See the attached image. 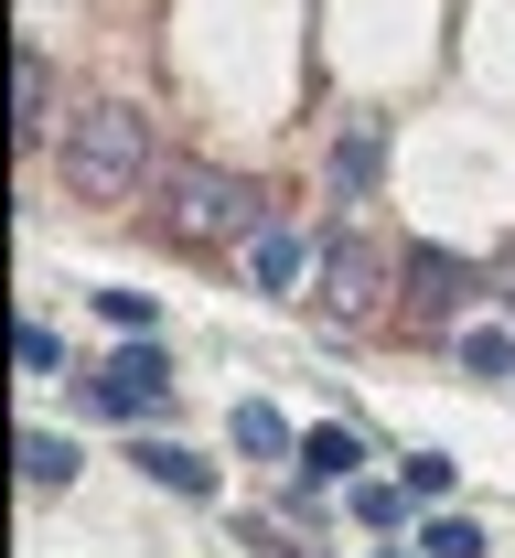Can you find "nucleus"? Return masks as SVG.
I'll use <instances>...</instances> for the list:
<instances>
[{
  "label": "nucleus",
  "instance_id": "15",
  "mask_svg": "<svg viewBox=\"0 0 515 558\" xmlns=\"http://www.w3.org/2000/svg\"><path fill=\"white\" fill-rule=\"evenodd\" d=\"M97 312H108L119 333H161V301H150V290H97Z\"/></svg>",
  "mask_w": 515,
  "mask_h": 558
},
{
  "label": "nucleus",
  "instance_id": "18",
  "mask_svg": "<svg viewBox=\"0 0 515 558\" xmlns=\"http://www.w3.org/2000/svg\"><path fill=\"white\" fill-rule=\"evenodd\" d=\"M22 365H33V376H54V365H65V344H54L44 323H22Z\"/></svg>",
  "mask_w": 515,
  "mask_h": 558
},
{
  "label": "nucleus",
  "instance_id": "11",
  "mask_svg": "<svg viewBox=\"0 0 515 558\" xmlns=\"http://www.w3.org/2000/svg\"><path fill=\"white\" fill-rule=\"evenodd\" d=\"M22 473H33V484H75V440H54V429H22Z\"/></svg>",
  "mask_w": 515,
  "mask_h": 558
},
{
  "label": "nucleus",
  "instance_id": "13",
  "mask_svg": "<svg viewBox=\"0 0 515 558\" xmlns=\"http://www.w3.org/2000/svg\"><path fill=\"white\" fill-rule=\"evenodd\" d=\"M397 484L419 494V505H441V494L462 484V462H451V451H408V473H397Z\"/></svg>",
  "mask_w": 515,
  "mask_h": 558
},
{
  "label": "nucleus",
  "instance_id": "4",
  "mask_svg": "<svg viewBox=\"0 0 515 558\" xmlns=\"http://www.w3.org/2000/svg\"><path fill=\"white\" fill-rule=\"evenodd\" d=\"M311 301H322L333 323H366L376 301H387V269H376L366 236H333V247H322V290H311Z\"/></svg>",
  "mask_w": 515,
  "mask_h": 558
},
{
  "label": "nucleus",
  "instance_id": "8",
  "mask_svg": "<svg viewBox=\"0 0 515 558\" xmlns=\"http://www.w3.org/2000/svg\"><path fill=\"white\" fill-rule=\"evenodd\" d=\"M366 462H376L366 429H311V440H301V473H311V484H355Z\"/></svg>",
  "mask_w": 515,
  "mask_h": 558
},
{
  "label": "nucleus",
  "instance_id": "6",
  "mask_svg": "<svg viewBox=\"0 0 515 558\" xmlns=\"http://www.w3.org/2000/svg\"><path fill=\"white\" fill-rule=\"evenodd\" d=\"M130 462H140L161 494H216V462H205V451H183V440H140Z\"/></svg>",
  "mask_w": 515,
  "mask_h": 558
},
{
  "label": "nucleus",
  "instance_id": "5",
  "mask_svg": "<svg viewBox=\"0 0 515 558\" xmlns=\"http://www.w3.org/2000/svg\"><path fill=\"white\" fill-rule=\"evenodd\" d=\"M462 301H473V269H462L451 247H419V258H408V312H419V323H451Z\"/></svg>",
  "mask_w": 515,
  "mask_h": 558
},
{
  "label": "nucleus",
  "instance_id": "3",
  "mask_svg": "<svg viewBox=\"0 0 515 558\" xmlns=\"http://www.w3.org/2000/svg\"><path fill=\"white\" fill-rule=\"evenodd\" d=\"M161 398H172V354L150 344V333H130V344L86 376V409H108V418H150Z\"/></svg>",
  "mask_w": 515,
  "mask_h": 558
},
{
  "label": "nucleus",
  "instance_id": "7",
  "mask_svg": "<svg viewBox=\"0 0 515 558\" xmlns=\"http://www.w3.org/2000/svg\"><path fill=\"white\" fill-rule=\"evenodd\" d=\"M376 161H387V140H376V119H355V130L333 140V194H344V205L376 194Z\"/></svg>",
  "mask_w": 515,
  "mask_h": 558
},
{
  "label": "nucleus",
  "instance_id": "16",
  "mask_svg": "<svg viewBox=\"0 0 515 558\" xmlns=\"http://www.w3.org/2000/svg\"><path fill=\"white\" fill-rule=\"evenodd\" d=\"M462 365H473V376H505V365H515V333H462Z\"/></svg>",
  "mask_w": 515,
  "mask_h": 558
},
{
  "label": "nucleus",
  "instance_id": "2",
  "mask_svg": "<svg viewBox=\"0 0 515 558\" xmlns=\"http://www.w3.org/2000/svg\"><path fill=\"white\" fill-rule=\"evenodd\" d=\"M161 226L205 247V236H258V226H280V215H269V194H258L247 172H216V161H183V172H172V205H161Z\"/></svg>",
  "mask_w": 515,
  "mask_h": 558
},
{
  "label": "nucleus",
  "instance_id": "1",
  "mask_svg": "<svg viewBox=\"0 0 515 558\" xmlns=\"http://www.w3.org/2000/svg\"><path fill=\"white\" fill-rule=\"evenodd\" d=\"M65 183L86 194V205H130V194L150 183V119L119 108V97L75 108L65 119Z\"/></svg>",
  "mask_w": 515,
  "mask_h": 558
},
{
  "label": "nucleus",
  "instance_id": "10",
  "mask_svg": "<svg viewBox=\"0 0 515 558\" xmlns=\"http://www.w3.org/2000/svg\"><path fill=\"white\" fill-rule=\"evenodd\" d=\"M247 269H258V290H291L301 279V236L291 226H258V236H247Z\"/></svg>",
  "mask_w": 515,
  "mask_h": 558
},
{
  "label": "nucleus",
  "instance_id": "12",
  "mask_svg": "<svg viewBox=\"0 0 515 558\" xmlns=\"http://www.w3.org/2000/svg\"><path fill=\"white\" fill-rule=\"evenodd\" d=\"M44 130H54V65L22 54V140H44Z\"/></svg>",
  "mask_w": 515,
  "mask_h": 558
},
{
  "label": "nucleus",
  "instance_id": "17",
  "mask_svg": "<svg viewBox=\"0 0 515 558\" xmlns=\"http://www.w3.org/2000/svg\"><path fill=\"white\" fill-rule=\"evenodd\" d=\"M355 515H366V526H397V515H408V484L387 494V484H355Z\"/></svg>",
  "mask_w": 515,
  "mask_h": 558
},
{
  "label": "nucleus",
  "instance_id": "14",
  "mask_svg": "<svg viewBox=\"0 0 515 558\" xmlns=\"http://www.w3.org/2000/svg\"><path fill=\"white\" fill-rule=\"evenodd\" d=\"M430 558H494V537L473 515H430Z\"/></svg>",
  "mask_w": 515,
  "mask_h": 558
},
{
  "label": "nucleus",
  "instance_id": "9",
  "mask_svg": "<svg viewBox=\"0 0 515 558\" xmlns=\"http://www.w3.org/2000/svg\"><path fill=\"white\" fill-rule=\"evenodd\" d=\"M225 429H236V451H247V462H301V440H291V418L269 409V398H247V409L225 418Z\"/></svg>",
  "mask_w": 515,
  "mask_h": 558
}]
</instances>
